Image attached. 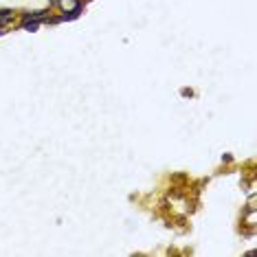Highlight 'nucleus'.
<instances>
[{
	"label": "nucleus",
	"instance_id": "1",
	"mask_svg": "<svg viewBox=\"0 0 257 257\" xmlns=\"http://www.w3.org/2000/svg\"><path fill=\"white\" fill-rule=\"evenodd\" d=\"M46 16H49V9H37V11H25L22 13V22H29V20H37V22H44Z\"/></svg>",
	"mask_w": 257,
	"mask_h": 257
},
{
	"label": "nucleus",
	"instance_id": "2",
	"mask_svg": "<svg viewBox=\"0 0 257 257\" xmlns=\"http://www.w3.org/2000/svg\"><path fill=\"white\" fill-rule=\"evenodd\" d=\"M57 4L64 11H75V9H84V4L79 0H57Z\"/></svg>",
	"mask_w": 257,
	"mask_h": 257
},
{
	"label": "nucleus",
	"instance_id": "3",
	"mask_svg": "<svg viewBox=\"0 0 257 257\" xmlns=\"http://www.w3.org/2000/svg\"><path fill=\"white\" fill-rule=\"evenodd\" d=\"M40 25H42V22H37V20L20 22V29H22V31H29V33H33V31H37V29H40Z\"/></svg>",
	"mask_w": 257,
	"mask_h": 257
},
{
	"label": "nucleus",
	"instance_id": "4",
	"mask_svg": "<svg viewBox=\"0 0 257 257\" xmlns=\"http://www.w3.org/2000/svg\"><path fill=\"white\" fill-rule=\"evenodd\" d=\"M13 22V13H0V29L9 27Z\"/></svg>",
	"mask_w": 257,
	"mask_h": 257
},
{
	"label": "nucleus",
	"instance_id": "5",
	"mask_svg": "<svg viewBox=\"0 0 257 257\" xmlns=\"http://www.w3.org/2000/svg\"><path fill=\"white\" fill-rule=\"evenodd\" d=\"M49 2H51V4H55V2H57V0H49Z\"/></svg>",
	"mask_w": 257,
	"mask_h": 257
}]
</instances>
